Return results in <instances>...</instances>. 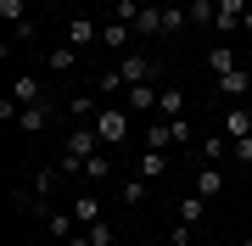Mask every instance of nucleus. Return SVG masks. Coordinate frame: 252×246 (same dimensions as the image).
Segmentation results:
<instances>
[{
	"instance_id": "nucleus-3",
	"label": "nucleus",
	"mask_w": 252,
	"mask_h": 246,
	"mask_svg": "<svg viewBox=\"0 0 252 246\" xmlns=\"http://www.w3.org/2000/svg\"><path fill=\"white\" fill-rule=\"evenodd\" d=\"M62 34H67V45H79V51L101 45V28H95V17H84V11H79V17H67V28H62Z\"/></svg>"
},
{
	"instance_id": "nucleus-15",
	"label": "nucleus",
	"mask_w": 252,
	"mask_h": 246,
	"mask_svg": "<svg viewBox=\"0 0 252 246\" xmlns=\"http://www.w3.org/2000/svg\"><path fill=\"white\" fill-rule=\"evenodd\" d=\"M79 173H84V179H90V185H107V179H112V157H107V151L84 157V168H79Z\"/></svg>"
},
{
	"instance_id": "nucleus-2",
	"label": "nucleus",
	"mask_w": 252,
	"mask_h": 246,
	"mask_svg": "<svg viewBox=\"0 0 252 246\" xmlns=\"http://www.w3.org/2000/svg\"><path fill=\"white\" fill-rule=\"evenodd\" d=\"M112 73L124 79V84H152V79H157V62H152L146 51H124V56H118V67H112Z\"/></svg>"
},
{
	"instance_id": "nucleus-19",
	"label": "nucleus",
	"mask_w": 252,
	"mask_h": 246,
	"mask_svg": "<svg viewBox=\"0 0 252 246\" xmlns=\"http://www.w3.org/2000/svg\"><path fill=\"white\" fill-rule=\"evenodd\" d=\"M157 112H162V118H168V123H174V118H185V95H180V90H174V84H168V90L157 95Z\"/></svg>"
},
{
	"instance_id": "nucleus-8",
	"label": "nucleus",
	"mask_w": 252,
	"mask_h": 246,
	"mask_svg": "<svg viewBox=\"0 0 252 246\" xmlns=\"http://www.w3.org/2000/svg\"><path fill=\"white\" fill-rule=\"evenodd\" d=\"M235 67H241V62H235V45H224V39H219V45L207 51V73L224 79V73H235Z\"/></svg>"
},
{
	"instance_id": "nucleus-26",
	"label": "nucleus",
	"mask_w": 252,
	"mask_h": 246,
	"mask_svg": "<svg viewBox=\"0 0 252 246\" xmlns=\"http://www.w3.org/2000/svg\"><path fill=\"white\" fill-rule=\"evenodd\" d=\"M213 17H219V0H190V23H207V28H213Z\"/></svg>"
},
{
	"instance_id": "nucleus-32",
	"label": "nucleus",
	"mask_w": 252,
	"mask_h": 246,
	"mask_svg": "<svg viewBox=\"0 0 252 246\" xmlns=\"http://www.w3.org/2000/svg\"><path fill=\"white\" fill-rule=\"evenodd\" d=\"M230 146H235V163L252 168V135H247V140H230Z\"/></svg>"
},
{
	"instance_id": "nucleus-22",
	"label": "nucleus",
	"mask_w": 252,
	"mask_h": 246,
	"mask_svg": "<svg viewBox=\"0 0 252 246\" xmlns=\"http://www.w3.org/2000/svg\"><path fill=\"white\" fill-rule=\"evenodd\" d=\"M224 151H230V135H224V129H213V135L202 140V163H219Z\"/></svg>"
},
{
	"instance_id": "nucleus-4",
	"label": "nucleus",
	"mask_w": 252,
	"mask_h": 246,
	"mask_svg": "<svg viewBox=\"0 0 252 246\" xmlns=\"http://www.w3.org/2000/svg\"><path fill=\"white\" fill-rule=\"evenodd\" d=\"M213 90L224 95L230 107H241V101H247V90H252V73H247V67H235V73H224V79H213Z\"/></svg>"
},
{
	"instance_id": "nucleus-13",
	"label": "nucleus",
	"mask_w": 252,
	"mask_h": 246,
	"mask_svg": "<svg viewBox=\"0 0 252 246\" xmlns=\"http://www.w3.org/2000/svg\"><path fill=\"white\" fill-rule=\"evenodd\" d=\"M157 95H162L157 84H129V101H124V107L129 112H157Z\"/></svg>"
},
{
	"instance_id": "nucleus-9",
	"label": "nucleus",
	"mask_w": 252,
	"mask_h": 246,
	"mask_svg": "<svg viewBox=\"0 0 252 246\" xmlns=\"http://www.w3.org/2000/svg\"><path fill=\"white\" fill-rule=\"evenodd\" d=\"M51 101H34V107H23V118H17V129H23V135H39V129H45L51 123Z\"/></svg>"
},
{
	"instance_id": "nucleus-36",
	"label": "nucleus",
	"mask_w": 252,
	"mask_h": 246,
	"mask_svg": "<svg viewBox=\"0 0 252 246\" xmlns=\"http://www.w3.org/2000/svg\"><path fill=\"white\" fill-rule=\"evenodd\" d=\"M241 246H252V241H241Z\"/></svg>"
},
{
	"instance_id": "nucleus-28",
	"label": "nucleus",
	"mask_w": 252,
	"mask_h": 246,
	"mask_svg": "<svg viewBox=\"0 0 252 246\" xmlns=\"http://www.w3.org/2000/svg\"><path fill=\"white\" fill-rule=\"evenodd\" d=\"M95 112H101V107H95L90 95H73V101H67V118H95Z\"/></svg>"
},
{
	"instance_id": "nucleus-33",
	"label": "nucleus",
	"mask_w": 252,
	"mask_h": 246,
	"mask_svg": "<svg viewBox=\"0 0 252 246\" xmlns=\"http://www.w3.org/2000/svg\"><path fill=\"white\" fill-rule=\"evenodd\" d=\"M135 11H140V0H118V23H129V28H135Z\"/></svg>"
},
{
	"instance_id": "nucleus-34",
	"label": "nucleus",
	"mask_w": 252,
	"mask_h": 246,
	"mask_svg": "<svg viewBox=\"0 0 252 246\" xmlns=\"http://www.w3.org/2000/svg\"><path fill=\"white\" fill-rule=\"evenodd\" d=\"M168 129H174V146H190V123H185V118H174Z\"/></svg>"
},
{
	"instance_id": "nucleus-17",
	"label": "nucleus",
	"mask_w": 252,
	"mask_h": 246,
	"mask_svg": "<svg viewBox=\"0 0 252 246\" xmlns=\"http://www.w3.org/2000/svg\"><path fill=\"white\" fill-rule=\"evenodd\" d=\"M11 101H17V107H34V101H45L39 79H11Z\"/></svg>"
},
{
	"instance_id": "nucleus-11",
	"label": "nucleus",
	"mask_w": 252,
	"mask_h": 246,
	"mask_svg": "<svg viewBox=\"0 0 252 246\" xmlns=\"http://www.w3.org/2000/svg\"><path fill=\"white\" fill-rule=\"evenodd\" d=\"M219 129H224L230 140H247V135H252V112H247V107H230L224 118H219Z\"/></svg>"
},
{
	"instance_id": "nucleus-14",
	"label": "nucleus",
	"mask_w": 252,
	"mask_h": 246,
	"mask_svg": "<svg viewBox=\"0 0 252 246\" xmlns=\"http://www.w3.org/2000/svg\"><path fill=\"white\" fill-rule=\"evenodd\" d=\"M146 185H152L146 173H129V179L118 185V201H124V207H140V201H146Z\"/></svg>"
},
{
	"instance_id": "nucleus-12",
	"label": "nucleus",
	"mask_w": 252,
	"mask_h": 246,
	"mask_svg": "<svg viewBox=\"0 0 252 246\" xmlns=\"http://www.w3.org/2000/svg\"><path fill=\"white\" fill-rule=\"evenodd\" d=\"M129 39H135V28H129V23H118V17L101 28V45H107V51H118V56L129 51Z\"/></svg>"
},
{
	"instance_id": "nucleus-1",
	"label": "nucleus",
	"mask_w": 252,
	"mask_h": 246,
	"mask_svg": "<svg viewBox=\"0 0 252 246\" xmlns=\"http://www.w3.org/2000/svg\"><path fill=\"white\" fill-rule=\"evenodd\" d=\"M95 135H101V146H124L129 140V107H101L95 112Z\"/></svg>"
},
{
	"instance_id": "nucleus-16",
	"label": "nucleus",
	"mask_w": 252,
	"mask_h": 246,
	"mask_svg": "<svg viewBox=\"0 0 252 246\" xmlns=\"http://www.w3.org/2000/svg\"><path fill=\"white\" fill-rule=\"evenodd\" d=\"M73 67H79V45H51V73H73Z\"/></svg>"
},
{
	"instance_id": "nucleus-20",
	"label": "nucleus",
	"mask_w": 252,
	"mask_h": 246,
	"mask_svg": "<svg viewBox=\"0 0 252 246\" xmlns=\"http://www.w3.org/2000/svg\"><path fill=\"white\" fill-rule=\"evenodd\" d=\"M135 34H162V6H140L135 11Z\"/></svg>"
},
{
	"instance_id": "nucleus-31",
	"label": "nucleus",
	"mask_w": 252,
	"mask_h": 246,
	"mask_svg": "<svg viewBox=\"0 0 252 246\" xmlns=\"http://www.w3.org/2000/svg\"><path fill=\"white\" fill-rule=\"evenodd\" d=\"M118 90H129V84H124V79H118L112 67H107V73H101V95H118Z\"/></svg>"
},
{
	"instance_id": "nucleus-21",
	"label": "nucleus",
	"mask_w": 252,
	"mask_h": 246,
	"mask_svg": "<svg viewBox=\"0 0 252 246\" xmlns=\"http://www.w3.org/2000/svg\"><path fill=\"white\" fill-rule=\"evenodd\" d=\"M174 146V129L168 123H146V151H168Z\"/></svg>"
},
{
	"instance_id": "nucleus-7",
	"label": "nucleus",
	"mask_w": 252,
	"mask_h": 246,
	"mask_svg": "<svg viewBox=\"0 0 252 246\" xmlns=\"http://www.w3.org/2000/svg\"><path fill=\"white\" fill-rule=\"evenodd\" d=\"M219 191H224V168H219V163H202V168H196V196L213 201Z\"/></svg>"
},
{
	"instance_id": "nucleus-24",
	"label": "nucleus",
	"mask_w": 252,
	"mask_h": 246,
	"mask_svg": "<svg viewBox=\"0 0 252 246\" xmlns=\"http://www.w3.org/2000/svg\"><path fill=\"white\" fill-rule=\"evenodd\" d=\"M84 235H90V246H118V229H112L107 219H95L90 229H84Z\"/></svg>"
},
{
	"instance_id": "nucleus-25",
	"label": "nucleus",
	"mask_w": 252,
	"mask_h": 246,
	"mask_svg": "<svg viewBox=\"0 0 252 246\" xmlns=\"http://www.w3.org/2000/svg\"><path fill=\"white\" fill-rule=\"evenodd\" d=\"M140 173H146V179H162V173H168V157H162V151H146L140 157Z\"/></svg>"
},
{
	"instance_id": "nucleus-5",
	"label": "nucleus",
	"mask_w": 252,
	"mask_h": 246,
	"mask_svg": "<svg viewBox=\"0 0 252 246\" xmlns=\"http://www.w3.org/2000/svg\"><path fill=\"white\" fill-rule=\"evenodd\" d=\"M95 151H101V135H95V123H79V129L67 135V157H79V163H84V157H95Z\"/></svg>"
},
{
	"instance_id": "nucleus-27",
	"label": "nucleus",
	"mask_w": 252,
	"mask_h": 246,
	"mask_svg": "<svg viewBox=\"0 0 252 246\" xmlns=\"http://www.w3.org/2000/svg\"><path fill=\"white\" fill-rule=\"evenodd\" d=\"M0 17H6L11 28H17V23H28V0H0Z\"/></svg>"
},
{
	"instance_id": "nucleus-30",
	"label": "nucleus",
	"mask_w": 252,
	"mask_h": 246,
	"mask_svg": "<svg viewBox=\"0 0 252 246\" xmlns=\"http://www.w3.org/2000/svg\"><path fill=\"white\" fill-rule=\"evenodd\" d=\"M11 39H17V45H34V39H39V28H34V17H28V23H17V28H11Z\"/></svg>"
},
{
	"instance_id": "nucleus-10",
	"label": "nucleus",
	"mask_w": 252,
	"mask_h": 246,
	"mask_svg": "<svg viewBox=\"0 0 252 246\" xmlns=\"http://www.w3.org/2000/svg\"><path fill=\"white\" fill-rule=\"evenodd\" d=\"M67 213H73V219H79V229H90V224L101 219V196H95V191H84V196H73V207H67Z\"/></svg>"
},
{
	"instance_id": "nucleus-6",
	"label": "nucleus",
	"mask_w": 252,
	"mask_h": 246,
	"mask_svg": "<svg viewBox=\"0 0 252 246\" xmlns=\"http://www.w3.org/2000/svg\"><path fill=\"white\" fill-rule=\"evenodd\" d=\"M252 0H219V17H213V34H235V23L247 17Z\"/></svg>"
},
{
	"instance_id": "nucleus-29",
	"label": "nucleus",
	"mask_w": 252,
	"mask_h": 246,
	"mask_svg": "<svg viewBox=\"0 0 252 246\" xmlns=\"http://www.w3.org/2000/svg\"><path fill=\"white\" fill-rule=\"evenodd\" d=\"M185 28V11L180 6H162V34H180Z\"/></svg>"
},
{
	"instance_id": "nucleus-18",
	"label": "nucleus",
	"mask_w": 252,
	"mask_h": 246,
	"mask_svg": "<svg viewBox=\"0 0 252 246\" xmlns=\"http://www.w3.org/2000/svg\"><path fill=\"white\" fill-rule=\"evenodd\" d=\"M45 229L56 241H73V235H79V219H73V213H45Z\"/></svg>"
},
{
	"instance_id": "nucleus-23",
	"label": "nucleus",
	"mask_w": 252,
	"mask_h": 246,
	"mask_svg": "<svg viewBox=\"0 0 252 246\" xmlns=\"http://www.w3.org/2000/svg\"><path fill=\"white\" fill-rule=\"evenodd\" d=\"M202 213H207V201H202L196 191H190V196L180 201V224H190V229H196V224H202Z\"/></svg>"
},
{
	"instance_id": "nucleus-35",
	"label": "nucleus",
	"mask_w": 252,
	"mask_h": 246,
	"mask_svg": "<svg viewBox=\"0 0 252 246\" xmlns=\"http://www.w3.org/2000/svg\"><path fill=\"white\" fill-rule=\"evenodd\" d=\"M241 28H247V34H252V6H247V17H241Z\"/></svg>"
}]
</instances>
